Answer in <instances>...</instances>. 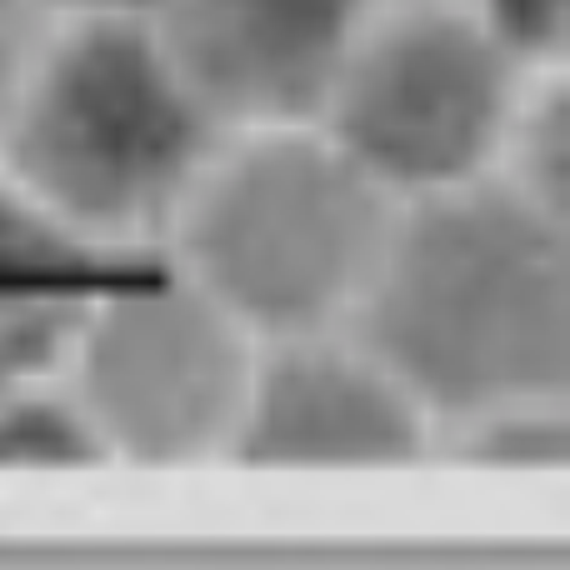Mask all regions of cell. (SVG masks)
Masks as SVG:
<instances>
[{
    "instance_id": "cell-1",
    "label": "cell",
    "mask_w": 570,
    "mask_h": 570,
    "mask_svg": "<svg viewBox=\"0 0 570 570\" xmlns=\"http://www.w3.org/2000/svg\"><path fill=\"white\" fill-rule=\"evenodd\" d=\"M345 331L425 405L435 431L515 401H566L570 220L501 176L395 200Z\"/></svg>"
},
{
    "instance_id": "cell-2",
    "label": "cell",
    "mask_w": 570,
    "mask_h": 570,
    "mask_svg": "<svg viewBox=\"0 0 570 570\" xmlns=\"http://www.w3.org/2000/svg\"><path fill=\"white\" fill-rule=\"evenodd\" d=\"M226 136L146 16L46 20L0 110V176L120 261L166 240Z\"/></svg>"
},
{
    "instance_id": "cell-3",
    "label": "cell",
    "mask_w": 570,
    "mask_h": 570,
    "mask_svg": "<svg viewBox=\"0 0 570 570\" xmlns=\"http://www.w3.org/2000/svg\"><path fill=\"white\" fill-rule=\"evenodd\" d=\"M395 200L305 126L230 130L166 230L170 266L256 341L351 321Z\"/></svg>"
},
{
    "instance_id": "cell-4",
    "label": "cell",
    "mask_w": 570,
    "mask_h": 570,
    "mask_svg": "<svg viewBox=\"0 0 570 570\" xmlns=\"http://www.w3.org/2000/svg\"><path fill=\"white\" fill-rule=\"evenodd\" d=\"M531 80L465 0H375L315 126L391 200H421L491 176Z\"/></svg>"
},
{
    "instance_id": "cell-5",
    "label": "cell",
    "mask_w": 570,
    "mask_h": 570,
    "mask_svg": "<svg viewBox=\"0 0 570 570\" xmlns=\"http://www.w3.org/2000/svg\"><path fill=\"white\" fill-rule=\"evenodd\" d=\"M256 351V335L176 266H110L60 355V381L110 461L170 471L226 455Z\"/></svg>"
},
{
    "instance_id": "cell-6",
    "label": "cell",
    "mask_w": 570,
    "mask_h": 570,
    "mask_svg": "<svg viewBox=\"0 0 570 570\" xmlns=\"http://www.w3.org/2000/svg\"><path fill=\"white\" fill-rule=\"evenodd\" d=\"M435 435L425 405L335 325L261 341L226 455L256 471H395Z\"/></svg>"
},
{
    "instance_id": "cell-7",
    "label": "cell",
    "mask_w": 570,
    "mask_h": 570,
    "mask_svg": "<svg viewBox=\"0 0 570 570\" xmlns=\"http://www.w3.org/2000/svg\"><path fill=\"white\" fill-rule=\"evenodd\" d=\"M375 0H156L146 20L226 130L305 126Z\"/></svg>"
},
{
    "instance_id": "cell-8",
    "label": "cell",
    "mask_w": 570,
    "mask_h": 570,
    "mask_svg": "<svg viewBox=\"0 0 570 570\" xmlns=\"http://www.w3.org/2000/svg\"><path fill=\"white\" fill-rule=\"evenodd\" d=\"M116 256L86 246L0 176V391L60 371Z\"/></svg>"
},
{
    "instance_id": "cell-9",
    "label": "cell",
    "mask_w": 570,
    "mask_h": 570,
    "mask_svg": "<svg viewBox=\"0 0 570 570\" xmlns=\"http://www.w3.org/2000/svg\"><path fill=\"white\" fill-rule=\"evenodd\" d=\"M106 461L96 425L60 371L0 391V471H76Z\"/></svg>"
},
{
    "instance_id": "cell-10",
    "label": "cell",
    "mask_w": 570,
    "mask_h": 570,
    "mask_svg": "<svg viewBox=\"0 0 570 570\" xmlns=\"http://www.w3.org/2000/svg\"><path fill=\"white\" fill-rule=\"evenodd\" d=\"M491 176H501L531 206L570 220V106L561 70L531 80Z\"/></svg>"
},
{
    "instance_id": "cell-11",
    "label": "cell",
    "mask_w": 570,
    "mask_h": 570,
    "mask_svg": "<svg viewBox=\"0 0 570 570\" xmlns=\"http://www.w3.org/2000/svg\"><path fill=\"white\" fill-rule=\"evenodd\" d=\"M461 461L485 471H561L570 451L566 401H515L445 425Z\"/></svg>"
},
{
    "instance_id": "cell-12",
    "label": "cell",
    "mask_w": 570,
    "mask_h": 570,
    "mask_svg": "<svg viewBox=\"0 0 570 570\" xmlns=\"http://www.w3.org/2000/svg\"><path fill=\"white\" fill-rule=\"evenodd\" d=\"M491 26V36L525 70H561L570 40V0H465Z\"/></svg>"
},
{
    "instance_id": "cell-13",
    "label": "cell",
    "mask_w": 570,
    "mask_h": 570,
    "mask_svg": "<svg viewBox=\"0 0 570 570\" xmlns=\"http://www.w3.org/2000/svg\"><path fill=\"white\" fill-rule=\"evenodd\" d=\"M46 16L30 0H0V110H6L10 90H16L20 70H26L30 50H36Z\"/></svg>"
},
{
    "instance_id": "cell-14",
    "label": "cell",
    "mask_w": 570,
    "mask_h": 570,
    "mask_svg": "<svg viewBox=\"0 0 570 570\" xmlns=\"http://www.w3.org/2000/svg\"><path fill=\"white\" fill-rule=\"evenodd\" d=\"M46 20H80V16H146L156 0H30Z\"/></svg>"
}]
</instances>
